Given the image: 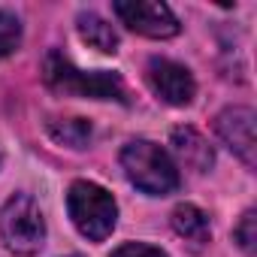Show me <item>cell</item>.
Returning a JSON list of instances; mask_svg holds the SVG:
<instances>
[{
  "label": "cell",
  "mask_w": 257,
  "mask_h": 257,
  "mask_svg": "<svg viewBox=\"0 0 257 257\" xmlns=\"http://www.w3.org/2000/svg\"><path fill=\"white\" fill-rule=\"evenodd\" d=\"M43 79L52 91L58 94H73V97H94V100H127L124 85L115 73L109 70H79L73 67L61 52H49L43 61Z\"/></svg>",
  "instance_id": "6da1fadb"
},
{
  "label": "cell",
  "mask_w": 257,
  "mask_h": 257,
  "mask_svg": "<svg viewBox=\"0 0 257 257\" xmlns=\"http://www.w3.org/2000/svg\"><path fill=\"white\" fill-rule=\"evenodd\" d=\"M121 167H124V176L131 179L140 191H146V194H170V191L179 188V170H176V164L155 143L137 140L131 146H124Z\"/></svg>",
  "instance_id": "7a4b0ae2"
},
{
  "label": "cell",
  "mask_w": 257,
  "mask_h": 257,
  "mask_svg": "<svg viewBox=\"0 0 257 257\" xmlns=\"http://www.w3.org/2000/svg\"><path fill=\"white\" fill-rule=\"evenodd\" d=\"M67 209H70V218L79 227V233L88 236L91 242H103L112 233L115 218H118L112 194L94 182H73V188L67 194Z\"/></svg>",
  "instance_id": "3957f363"
},
{
  "label": "cell",
  "mask_w": 257,
  "mask_h": 257,
  "mask_svg": "<svg viewBox=\"0 0 257 257\" xmlns=\"http://www.w3.org/2000/svg\"><path fill=\"white\" fill-rule=\"evenodd\" d=\"M0 239L4 245L16 254H37L43 248L46 239V221L40 206L25 197L16 194L4 209H0Z\"/></svg>",
  "instance_id": "277c9868"
},
{
  "label": "cell",
  "mask_w": 257,
  "mask_h": 257,
  "mask_svg": "<svg viewBox=\"0 0 257 257\" xmlns=\"http://www.w3.org/2000/svg\"><path fill=\"white\" fill-rule=\"evenodd\" d=\"M115 16L143 37L167 40L179 34V22L167 4H149V0H131V4H115Z\"/></svg>",
  "instance_id": "5b68a950"
},
{
  "label": "cell",
  "mask_w": 257,
  "mask_h": 257,
  "mask_svg": "<svg viewBox=\"0 0 257 257\" xmlns=\"http://www.w3.org/2000/svg\"><path fill=\"white\" fill-rule=\"evenodd\" d=\"M215 131L224 140V146H230L245 167H254L257 158V140H254V112L248 106H230L215 118Z\"/></svg>",
  "instance_id": "8992f818"
},
{
  "label": "cell",
  "mask_w": 257,
  "mask_h": 257,
  "mask_svg": "<svg viewBox=\"0 0 257 257\" xmlns=\"http://www.w3.org/2000/svg\"><path fill=\"white\" fill-rule=\"evenodd\" d=\"M146 76H149L152 91H155L161 100H167V103H173V106H188V103L194 100L197 85H194V76H191L182 64L167 61V58H152Z\"/></svg>",
  "instance_id": "52a82bcc"
},
{
  "label": "cell",
  "mask_w": 257,
  "mask_h": 257,
  "mask_svg": "<svg viewBox=\"0 0 257 257\" xmlns=\"http://www.w3.org/2000/svg\"><path fill=\"white\" fill-rule=\"evenodd\" d=\"M173 149L182 158V164L194 173H206L215 161L212 146L194 131V127H179V131H173Z\"/></svg>",
  "instance_id": "ba28073f"
},
{
  "label": "cell",
  "mask_w": 257,
  "mask_h": 257,
  "mask_svg": "<svg viewBox=\"0 0 257 257\" xmlns=\"http://www.w3.org/2000/svg\"><path fill=\"white\" fill-rule=\"evenodd\" d=\"M173 230H176L182 239H188L191 248H203V245L209 242V236H212L209 218H206L197 206H191V203L176 206V212H173Z\"/></svg>",
  "instance_id": "9c48e42d"
},
{
  "label": "cell",
  "mask_w": 257,
  "mask_h": 257,
  "mask_svg": "<svg viewBox=\"0 0 257 257\" xmlns=\"http://www.w3.org/2000/svg\"><path fill=\"white\" fill-rule=\"evenodd\" d=\"M79 37L91 46V49H97V52H115V46H118V34H115V28L109 25V22H103L100 16H94V13H82L79 16Z\"/></svg>",
  "instance_id": "30bf717a"
},
{
  "label": "cell",
  "mask_w": 257,
  "mask_h": 257,
  "mask_svg": "<svg viewBox=\"0 0 257 257\" xmlns=\"http://www.w3.org/2000/svg\"><path fill=\"white\" fill-rule=\"evenodd\" d=\"M49 134L64 143V146H73V149H82L91 137V124L85 118H67V121H52L49 124Z\"/></svg>",
  "instance_id": "8fae6325"
},
{
  "label": "cell",
  "mask_w": 257,
  "mask_h": 257,
  "mask_svg": "<svg viewBox=\"0 0 257 257\" xmlns=\"http://www.w3.org/2000/svg\"><path fill=\"white\" fill-rule=\"evenodd\" d=\"M19 43H22V25H19V19L13 13H7V10H0V58L13 55L19 49Z\"/></svg>",
  "instance_id": "7c38bea8"
},
{
  "label": "cell",
  "mask_w": 257,
  "mask_h": 257,
  "mask_svg": "<svg viewBox=\"0 0 257 257\" xmlns=\"http://www.w3.org/2000/svg\"><path fill=\"white\" fill-rule=\"evenodd\" d=\"M236 242H239L248 254H254V242H257V215H254V212H245V215H242V224L236 227Z\"/></svg>",
  "instance_id": "4fadbf2b"
},
{
  "label": "cell",
  "mask_w": 257,
  "mask_h": 257,
  "mask_svg": "<svg viewBox=\"0 0 257 257\" xmlns=\"http://www.w3.org/2000/svg\"><path fill=\"white\" fill-rule=\"evenodd\" d=\"M112 257H167L164 251L152 248V245H140V242H127L118 251H112Z\"/></svg>",
  "instance_id": "5bb4252c"
}]
</instances>
